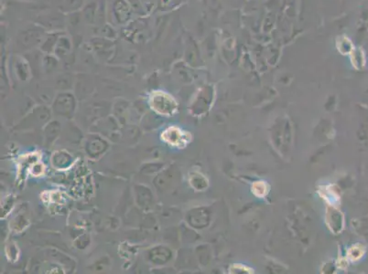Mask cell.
<instances>
[{
	"label": "cell",
	"mask_w": 368,
	"mask_h": 274,
	"mask_svg": "<svg viewBox=\"0 0 368 274\" xmlns=\"http://www.w3.org/2000/svg\"><path fill=\"white\" fill-rule=\"evenodd\" d=\"M162 136L166 141L174 146H184L190 140V137H187L186 133H182L177 128L168 129Z\"/></svg>",
	"instance_id": "1"
}]
</instances>
